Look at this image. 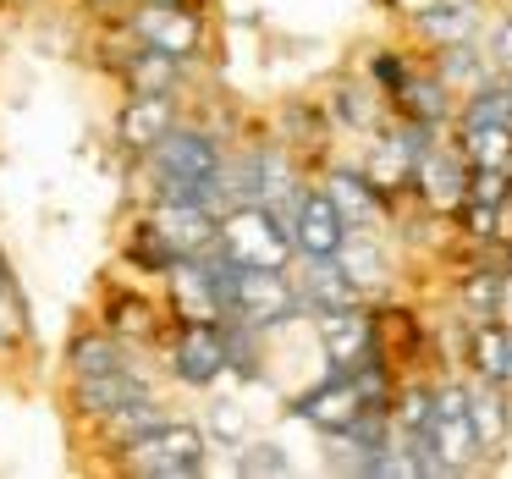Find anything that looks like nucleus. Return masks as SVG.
Segmentation results:
<instances>
[{
  "mask_svg": "<svg viewBox=\"0 0 512 479\" xmlns=\"http://www.w3.org/2000/svg\"><path fill=\"white\" fill-rule=\"evenodd\" d=\"M452 144L468 166H512V127L479 122V116H452Z\"/></svg>",
  "mask_w": 512,
  "mask_h": 479,
  "instance_id": "24",
  "label": "nucleus"
},
{
  "mask_svg": "<svg viewBox=\"0 0 512 479\" xmlns=\"http://www.w3.org/2000/svg\"><path fill=\"white\" fill-rule=\"evenodd\" d=\"M512 166H468V199L474 204H507Z\"/></svg>",
  "mask_w": 512,
  "mask_h": 479,
  "instance_id": "34",
  "label": "nucleus"
},
{
  "mask_svg": "<svg viewBox=\"0 0 512 479\" xmlns=\"http://www.w3.org/2000/svg\"><path fill=\"white\" fill-rule=\"evenodd\" d=\"M358 408H364L358 380L347 375V369H331V375L314 380L309 391H298L287 413H292V419H303V424H314L320 435H336V430H347V424L358 419Z\"/></svg>",
  "mask_w": 512,
  "mask_h": 479,
  "instance_id": "11",
  "label": "nucleus"
},
{
  "mask_svg": "<svg viewBox=\"0 0 512 479\" xmlns=\"http://www.w3.org/2000/svg\"><path fill=\"white\" fill-rule=\"evenodd\" d=\"M144 391H155V380H149L138 364L105 369V375H67V408L94 424V419H105V413H116L122 402L144 397Z\"/></svg>",
  "mask_w": 512,
  "mask_h": 479,
  "instance_id": "10",
  "label": "nucleus"
},
{
  "mask_svg": "<svg viewBox=\"0 0 512 479\" xmlns=\"http://www.w3.org/2000/svg\"><path fill=\"white\" fill-rule=\"evenodd\" d=\"M133 0H89V12H105V17H122Z\"/></svg>",
  "mask_w": 512,
  "mask_h": 479,
  "instance_id": "37",
  "label": "nucleus"
},
{
  "mask_svg": "<svg viewBox=\"0 0 512 479\" xmlns=\"http://www.w3.org/2000/svg\"><path fill=\"white\" fill-rule=\"evenodd\" d=\"M479 50H485L490 72H512V12H485V23H479Z\"/></svg>",
  "mask_w": 512,
  "mask_h": 479,
  "instance_id": "33",
  "label": "nucleus"
},
{
  "mask_svg": "<svg viewBox=\"0 0 512 479\" xmlns=\"http://www.w3.org/2000/svg\"><path fill=\"white\" fill-rule=\"evenodd\" d=\"M221 342H226V375L254 380L259 364H265V331H254L243 320H221Z\"/></svg>",
  "mask_w": 512,
  "mask_h": 479,
  "instance_id": "30",
  "label": "nucleus"
},
{
  "mask_svg": "<svg viewBox=\"0 0 512 479\" xmlns=\"http://www.w3.org/2000/svg\"><path fill=\"white\" fill-rule=\"evenodd\" d=\"M336 265L353 276V287L364 292V303H386L391 276H397V259L386 248V232H353L347 226L342 248H336Z\"/></svg>",
  "mask_w": 512,
  "mask_h": 479,
  "instance_id": "13",
  "label": "nucleus"
},
{
  "mask_svg": "<svg viewBox=\"0 0 512 479\" xmlns=\"http://www.w3.org/2000/svg\"><path fill=\"white\" fill-rule=\"evenodd\" d=\"M408 72H413V61L402 56V50H375V56H369V78H375L380 94H386V105H391V94L408 83Z\"/></svg>",
  "mask_w": 512,
  "mask_h": 479,
  "instance_id": "35",
  "label": "nucleus"
},
{
  "mask_svg": "<svg viewBox=\"0 0 512 479\" xmlns=\"http://www.w3.org/2000/svg\"><path fill=\"white\" fill-rule=\"evenodd\" d=\"M116 67H122V83L127 94H177L182 89V72H188V61L166 56V50H149V45H127L122 56H116Z\"/></svg>",
  "mask_w": 512,
  "mask_h": 479,
  "instance_id": "22",
  "label": "nucleus"
},
{
  "mask_svg": "<svg viewBox=\"0 0 512 479\" xmlns=\"http://www.w3.org/2000/svg\"><path fill=\"white\" fill-rule=\"evenodd\" d=\"M28 342V303L17 292V281H0V353H17Z\"/></svg>",
  "mask_w": 512,
  "mask_h": 479,
  "instance_id": "32",
  "label": "nucleus"
},
{
  "mask_svg": "<svg viewBox=\"0 0 512 479\" xmlns=\"http://www.w3.org/2000/svg\"><path fill=\"white\" fill-rule=\"evenodd\" d=\"M226 144L210 133V127L177 122L155 149L144 155V171L155 182V199H204L210 204V188L221 177Z\"/></svg>",
  "mask_w": 512,
  "mask_h": 479,
  "instance_id": "1",
  "label": "nucleus"
},
{
  "mask_svg": "<svg viewBox=\"0 0 512 479\" xmlns=\"http://www.w3.org/2000/svg\"><path fill=\"white\" fill-rule=\"evenodd\" d=\"M501 83H507V105H512V72H501Z\"/></svg>",
  "mask_w": 512,
  "mask_h": 479,
  "instance_id": "38",
  "label": "nucleus"
},
{
  "mask_svg": "<svg viewBox=\"0 0 512 479\" xmlns=\"http://www.w3.org/2000/svg\"><path fill=\"white\" fill-rule=\"evenodd\" d=\"M408 188L419 193V204H430V210L452 215L457 204L468 199V160L457 155V144H441V138H430V144L413 155Z\"/></svg>",
  "mask_w": 512,
  "mask_h": 479,
  "instance_id": "8",
  "label": "nucleus"
},
{
  "mask_svg": "<svg viewBox=\"0 0 512 479\" xmlns=\"http://www.w3.org/2000/svg\"><path fill=\"white\" fill-rule=\"evenodd\" d=\"M309 320H314V336H320L331 369H353L369 353V342H375L369 303H358V309H325V314H309Z\"/></svg>",
  "mask_w": 512,
  "mask_h": 479,
  "instance_id": "19",
  "label": "nucleus"
},
{
  "mask_svg": "<svg viewBox=\"0 0 512 479\" xmlns=\"http://www.w3.org/2000/svg\"><path fill=\"white\" fill-rule=\"evenodd\" d=\"M6 276H12V265H6V254H0V281H6Z\"/></svg>",
  "mask_w": 512,
  "mask_h": 479,
  "instance_id": "39",
  "label": "nucleus"
},
{
  "mask_svg": "<svg viewBox=\"0 0 512 479\" xmlns=\"http://www.w3.org/2000/svg\"><path fill=\"white\" fill-rule=\"evenodd\" d=\"M210 468V435L193 419H166L155 435L122 452V474L138 479H199Z\"/></svg>",
  "mask_w": 512,
  "mask_h": 479,
  "instance_id": "2",
  "label": "nucleus"
},
{
  "mask_svg": "<svg viewBox=\"0 0 512 479\" xmlns=\"http://www.w3.org/2000/svg\"><path fill=\"white\" fill-rule=\"evenodd\" d=\"M204 435H215L221 446H243L248 441V413H243V402H215L210 408V430Z\"/></svg>",
  "mask_w": 512,
  "mask_h": 479,
  "instance_id": "36",
  "label": "nucleus"
},
{
  "mask_svg": "<svg viewBox=\"0 0 512 479\" xmlns=\"http://www.w3.org/2000/svg\"><path fill=\"white\" fill-rule=\"evenodd\" d=\"M149 221L160 226V237H166L182 259L204 254V248L221 237V215H215L204 199H155L149 204Z\"/></svg>",
  "mask_w": 512,
  "mask_h": 479,
  "instance_id": "14",
  "label": "nucleus"
},
{
  "mask_svg": "<svg viewBox=\"0 0 512 479\" xmlns=\"http://www.w3.org/2000/svg\"><path fill=\"white\" fill-rule=\"evenodd\" d=\"M166 419H171V413H166V402H160L155 391H144V397L122 402L116 413H105V419H94V435H100V441L111 446V452H127L133 441H144V435H155Z\"/></svg>",
  "mask_w": 512,
  "mask_h": 479,
  "instance_id": "23",
  "label": "nucleus"
},
{
  "mask_svg": "<svg viewBox=\"0 0 512 479\" xmlns=\"http://www.w3.org/2000/svg\"><path fill=\"white\" fill-rule=\"evenodd\" d=\"M325 111H331V122L353 127V133H369V138H375L380 127L391 122L386 94H380V89H369V83H347V78L331 89V105H325Z\"/></svg>",
  "mask_w": 512,
  "mask_h": 479,
  "instance_id": "26",
  "label": "nucleus"
},
{
  "mask_svg": "<svg viewBox=\"0 0 512 479\" xmlns=\"http://www.w3.org/2000/svg\"><path fill=\"white\" fill-rule=\"evenodd\" d=\"M177 122H182L177 94H127L122 111H116V144H122L127 155L144 160Z\"/></svg>",
  "mask_w": 512,
  "mask_h": 479,
  "instance_id": "12",
  "label": "nucleus"
},
{
  "mask_svg": "<svg viewBox=\"0 0 512 479\" xmlns=\"http://www.w3.org/2000/svg\"><path fill=\"white\" fill-rule=\"evenodd\" d=\"M166 342V375L177 386H215L226 375V342H221V320H171Z\"/></svg>",
  "mask_w": 512,
  "mask_h": 479,
  "instance_id": "7",
  "label": "nucleus"
},
{
  "mask_svg": "<svg viewBox=\"0 0 512 479\" xmlns=\"http://www.w3.org/2000/svg\"><path fill=\"white\" fill-rule=\"evenodd\" d=\"M391 116H397V122H413V127L441 133V127H452V116H457V94L446 89L430 67H413L408 83L391 94Z\"/></svg>",
  "mask_w": 512,
  "mask_h": 479,
  "instance_id": "17",
  "label": "nucleus"
},
{
  "mask_svg": "<svg viewBox=\"0 0 512 479\" xmlns=\"http://www.w3.org/2000/svg\"><path fill=\"white\" fill-rule=\"evenodd\" d=\"M226 320H243L254 331H287L292 320H303V298H298V281L292 270H254L243 265L237 270V292H232V314Z\"/></svg>",
  "mask_w": 512,
  "mask_h": 479,
  "instance_id": "5",
  "label": "nucleus"
},
{
  "mask_svg": "<svg viewBox=\"0 0 512 479\" xmlns=\"http://www.w3.org/2000/svg\"><path fill=\"white\" fill-rule=\"evenodd\" d=\"M430 441L446 457L452 474H479L485 452H479V435L468 424V380L457 375H435V402H430Z\"/></svg>",
  "mask_w": 512,
  "mask_h": 479,
  "instance_id": "6",
  "label": "nucleus"
},
{
  "mask_svg": "<svg viewBox=\"0 0 512 479\" xmlns=\"http://www.w3.org/2000/svg\"><path fill=\"white\" fill-rule=\"evenodd\" d=\"M232 468H237L243 479H259V474L287 479V474H292V457H287V446H276V441H243V452H237Z\"/></svg>",
  "mask_w": 512,
  "mask_h": 479,
  "instance_id": "31",
  "label": "nucleus"
},
{
  "mask_svg": "<svg viewBox=\"0 0 512 479\" xmlns=\"http://www.w3.org/2000/svg\"><path fill=\"white\" fill-rule=\"evenodd\" d=\"M100 325L111 336H122L127 347H149V342H160V336L171 331L166 309H160L149 292H138V287H116L111 298L100 303Z\"/></svg>",
  "mask_w": 512,
  "mask_h": 479,
  "instance_id": "16",
  "label": "nucleus"
},
{
  "mask_svg": "<svg viewBox=\"0 0 512 479\" xmlns=\"http://www.w3.org/2000/svg\"><path fill=\"white\" fill-rule=\"evenodd\" d=\"M215 243L237 265H254V270H292L298 265V243H292L287 221L270 204H232V210H221V237Z\"/></svg>",
  "mask_w": 512,
  "mask_h": 479,
  "instance_id": "3",
  "label": "nucleus"
},
{
  "mask_svg": "<svg viewBox=\"0 0 512 479\" xmlns=\"http://www.w3.org/2000/svg\"><path fill=\"white\" fill-rule=\"evenodd\" d=\"M292 281H298V298H303V320H309V314H325V309H358V303H364V292H358L353 276L336 265V254L303 259V270Z\"/></svg>",
  "mask_w": 512,
  "mask_h": 479,
  "instance_id": "20",
  "label": "nucleus"
},
{
  "mask_svg": "<svg viewBox=\"0 0 512 479\" xmlns=\"http://www.w3.org/2000/svg\"><path fill=\"white\" fill-rule=\"evenodd\" d=\"M122 34L149 50H166L177 61H199L204 50V17L188 0H133L122 12Z\"/></svg>",
  "mask_w": 512,
  "mask_h": 479,
  "instance_id": "4",
  "label": "nucleus"
},
{
  "mask_svg": "<svg viewBox=\"0 0 512 479\" xmlns=\"http://www.w3.org/2000/svg\"><path fill=\"white\" fill-rule=\"evenodd\" d=\"M320 188L331 193V204L342 210V221L353 226V232H386V226L397 221V199H386V193L364 177V166H331L320 177Z\"/></svg>",
  "mask_w": 512,
  "mask_h": 479,
  "instance_id": "9",
  "label": "nucleus"
},
{
  "mask_svg": "<svg viewBox=\"0 0 512 479\" xmlns=\"http://www.w3.org/2000/svg\"><path fill=\"white\" fill-rule=\"evenodd\" d=\"M430 72H435V78H441L452 94H468L479 78H490V61H485V50H479V39H463V45L430 50Z\"/></svg>",
  "mask_w": 512,
  "mask_h": 479,
  "instance_id": "28",
  "label": "nucleus"
},
{
  "mask_svg": "<svg viewBox=\"0 0 512 479\" xmlns=\"http://www.w3.org/2000/svg\"><path fill=\"white\" fill-rule=\"evenodd\" d=\"M463 369L474 380L512 386V325L507 320H463Z\"/></svg>",
  "mask_w": 512,
  "mask_h": 479,
  "instance_id": "18",
  "label": "nucleus"
},
{
  "mask_svg": "<svg viewBox=\"0 0 512 479\" xmlns=\"http://www.w3.org/2000/svg\"><path fill=\"white\" fill-rule=\"evenodd\" d=\"M133 364V347L122 336H111L105 325H83L67 342V375H105V369Z\"/></svg>",
  "mask_w": 512,
  "mask_h": 479,
  "instance_id": "25",
  "label": "nucleus"
},
{
  "mask_svg": "<svg viewBox=\"0 0 512 479\" xmlns=\"http://www.w3.org/2000/svg\"><path fill=\"white\" fill-rule=\"evenodd\" d=\"M160 281H166V298H171V320H221V309H215L204 276L193 270V259H177Z\"/></svg>",
  "mask_w": 512,
  "mask_h": 479,
  "instance_id": "27",
  "label": "nucleus"
},
{
  "mask_svg": "<svg viewBox=\"0 0 512 479\" xmlns=\"http://www.w3.org/2000/svg\"><path fill=\"white\" fill-rule=\"evenodd\" d=\"M413 34H419L424 50L441 45H463V39H479V23H485V0H419L408 12Z\"/></svg>",
  "mask_w": 512,
  "mask_h": 479,
  "instance_id": "15",
  "label": "nucleus"
},
{
  "mask_svg": "<svg viewBox=\"0 0 512 479\" xmlns=\"http://www.w3.org/2000/svg\"><path fill=\"white\" fill-rule=\"evenodd\" d=\"M122 254H127V265H133L138 276H166V270L182 259L177 248L160 237V226L149 221V215H144V221H133V232H127V248H122Z\"/></svg>",
  "mask_w": 512,
  "mask_h": 479,
  "instance_id": "29",
  "label": "nucleus"
},
{
  "mask_svg": "<svg viewBox=\"0 0 512 479\" xmlns=\"http://www.w3.org/2000/svg\"><path fill=\"white\" fill-rule=\"evenodd\" d=\"M468 424L479 435V452H496L501 441H512V386L468 375Z\"/></svg>",
  "mask_w": 512,
  "mask_h": 479,
  "instance_id": "21",
  "label": "nucleus"
}]
</instances>
